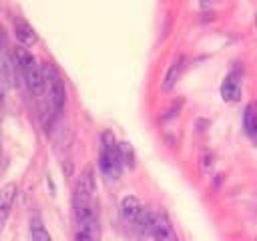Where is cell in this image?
<instances>
[{
	"label": "cell",
	"mask_w": 257,
	"mask_h": 241,
	"mask_svg": "<svg viewBox=\"0 0 257 241\" xmlns=\"http://www.w3.org/2000/svg\"><path fill=\"white\" fill-rule=\"evenodd\" d=\"M74 241H100V219L96 201V183L92 167H84L72 197Z\"/></svg>",
	"instance_id": "6da1fadb"
},
{
	"label": "cell",
	"mask_w": 257,
	"mask_h": 241,
	"mask_svg": "<svg viewBox=\"0 0 257 241\" xmlns=\"http://www.w3.org/2000/svg\"><path fill=\"white\" fill-rule=\"evenodd\" d=\"M14 66L20 72L22 80L26 82L28 90L34 96L44 94V64H38V60L26 50V46L14 48Z\"/></svg>",
	"instance_id": "7a4b0ae2"
},
{
	"label": "cell",
	"mask_w": 257,
	"mask_h": 241,
	"mask_svg": "<svg viewBox=\"0 0 257 241\" xmlns=\"http://www.w3.org/2000/svg\"><path fill=\"white\" fill-rule=\"evenodd\" d=\"M98 167L100 173L108 181H116L124 169L122 157H120V147L112 135V131H102L100 133V147H98Z\"/></svg>",
	"instance_id": "3957f363"
},
{
	"label": "cell",
	"mask_w": 257,
	"mask_h": 241,
	"mask_svg": "<svg viewBox=\"0 0 257 241\" xmlns=\"http://www.w3.org/2000/svg\"><path fill=\"white\" fill-rule=\"evenodd\" d=\"M44 96L48 100L50 112L56 116L66 104V88L60 72L52 64H44Z\"/></svg>",
	"instance_id": "277c9868"
},
{
	"label": "cell",
	"mask_w": 257,
	"mask_h": 241,
	"mask_svg": "<svg viewBox=\"0 0 257 241\" xmlns=\"http://www.w3.org/2000/svg\"><path fill=\"white\" fill-rule=\"evenodd\" d=\"M143 213H145V207H143V203H141L139 197L128 195V197H124V199L120 201V217H122V221H124L131 229L137 227V223L141 221Z\"/></svg>",
	"instance_id": "5b68a950"
},
{
	"label": "cell",
	"mask_w": 257,
	"mask_h": 241,
	"mask_svg": "<svg viewBox=\"0 0 257 241\" xmlns=\"http://www.w3.org/2000/svg\"><path fill=\"white\" fill-rule=\"evenodd\" d=\"M151 237L155 241H179V235L171 223V219L167 217V213H157V219H155V227H153V233Z\"/></svg>",
	"instance_id": "8992f818"
},
{
	"label": "cell",
	"mask_w": 257,
	"mask_h": 241,
	"mask_svg": "<svg viewBox=\"0 0 257 241\" xmlns=\"http://www.w3.org/2000/svg\"><path fill=\"white\" fill-rule=\"evenodd\" d=\"M16 195H18V187L14 183H6L2 189H0V235H2V229L10 217V211H12V205L16 201Z\"/></svg>",
	"instance_id": "52a82bcc"
},
{
	"label": "cell",
	"mask_w": 257,
	"mask_h": 241,
	"mask_svg": "<svg viewBox=\"0 0 257 241\" xmlns=\"http://www.w3.org/2000/svg\"><path fill=\"white\" fill-rule=\"evenodd\" d=\"M221 96H223V100H227V102L239 100V96H241V70H239V68L231 70V72L225 76V80H223V84H221Z\"/></svg>",
	"instance_id": "ba28073f"
},
{
	"label": "cell",
	"mask_w": 257,
	"mask_h": 241,
	"mask_svg": "<svg viewBox=\"0 0 257 241\" xmlns=\"http://www.w3.org/2000/svg\"><path fill=\"white\" fill-rule=\"evenodd\" d=\"M14 32H16V38L20 40V44L26 46V48L34 46L38 42V34L34 32V28L24 18H20V16L14 18Z\"/></svg>",
	"instance_id": "9c48e42d"
},
{
	"label": "cell",
	"mask_w": 257,
	"mask_h": 241,
	"mask_svg": "<svg viewBox=\"0 0 257 241\" xmlns=\"http://www.w3.org/2000/svg\"><path fill=\"white\" fill-rule=\"evenodd\" d=\"M14 64L10 60V54H8V44H6V36L0 28V80L4 82H10L12 80V74H14Z\"/></svg>",
	"instance_id": "30bf717a"
},
{
	"label": "cell",
	"mask_w": 257,
	"mask_h": 241,
	"mask_svg": "<svg viewBox=\"0 0 257 241\" xmlns=\"http://www.w3.org/2000/svg\"><path fill=\"white\" fill-rule=\"evenodd\" d=\"M243 129H245V135L247 139L251 141V145L257 147V102H249L247 108H245V114H243Z\"/></svg>",
	"instance_id": "8fae6325"
},
{
	"label": "cell",
	"mask_w": 257,
	"mask_h": 241,
	"mask_svg": "<svg viewBox=\"0 0 257 241\" xmlns=\"http://www.w3.org/2000/svg\"><path fill=\"white\" fill-rule=\"evenodd\" d=\"M183 66H185V58H183V56H177V60L169 66V70H167V74H165V80H163V90H165V92L171 90V88L177 84V80H179V76H181V72H183Z\"/></svg>",
	"instance_id": "7c38bea8"
},
{
	"label": "cell",
	"mask_w": 257,
	"mask_h": 241,
	"mask_svg": "<svg viewBox=\"0 0 257 241\" xmlns=\"http://www.w3.org/2000/svg\"><path fill=\"white\" fill-rule=\"evenodd\" d=\"M30 237H32V241H52L48 229L44 227V223L38 217H34L30 221Z\"/></svg>",
	"instance_id": "4fadbf2b"
},
{
	"label": "cell",
	"mask_w": 257,
	"mask_h": 241,
	"mask_svg": "<svg viewBox=\"0 0 257 241\" xmlns=\"http://www.w3.org/2000/svg\"><path fill=\"white\" fill-rule=\"evenodd\" d=\"M120 147V157H122V163L124 167H135V153H133V147L128 143H118Z\"/></svg>",
	"instance_id": "5bb4252c"
},
{
	"label": "cell",
	"mask_w": 257,
	"mask_h": 241,
	"mask_svg": "<svg viewBox=\"0 0 257 241\" xmlns=\"http://www.w3.org/2000/svg\"><path fill=\"white\" fill-rule=\"evenodd\" d=\"M255 24H257V16H255Z\"/></svg>",
	"instance_id": "9a60e30c"
}]
</instances>
